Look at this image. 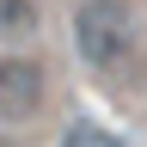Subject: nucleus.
<instances>
[{"label":"nucleus","instance_id":"1","mask_svg":"<svg viewBox=\"0 0 147 147\" xmlns=\"http://www.w3.org/2000/svg\"><path fill=\"white\" fill-rule=\"evenodd\" d=\"M74 49H80L86 67L110 74L135 49V12H129V0H80V12H74Z\"/></svg>","mask_w":147,"mask_h":147},{"label":"nucleus","instance_id":"2","mask_svg":"<svg viewBox=\"0 0 147 147\" xmlns=\"http://www.w3.org/2000/svg\"><path fill=\"white\" fill-rule=\"evenodd\" d=\"M43 110V67L31 55H0V117L25 123Z\"/></svg>","mask_w":147,"mask_h":147},{"label":"nucleus","instance_id":"3","mask_svg":"<svg viewBox=\"0 0 147 147\" xmlns=\"http://www.w3.org/2000/svg\"><path fill=\"white\" fill-rule=\"evenodd\" d=\"M61 147H123V135H117V129H104V123H92V117H80V123H67Z\"/></svg>","mask_w":147,"mask_h":147},{"label":"nucleus","instance_id":"4","mask_svg":"<svg viewBox=\"0 0 147 147\" xmlns=\"http://www.w3.org/2000/svg\"><path fill=\"white\" fill-rule=\"evenodd\" d=\"M37 31V0H0V37Z\"/></svg>","mask_w":147,"mask_h":147},{"label":"nucleus","instance_id":"5","mask_svg":"<svg viewBox=\"0 0 147 147\" xmlns=\"http://www.w3.org/2000/svg\"><path fill=\"white\" fill-rule=\"evenodd\" d=\"M0 147H12V141H0Z\"/></svg>","mask_w":147,"mask_h":147}]
</instances>
